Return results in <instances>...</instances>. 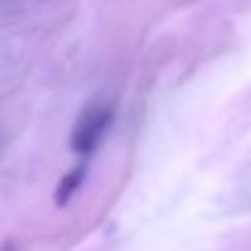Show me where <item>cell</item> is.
Here are the masks:
<instances>
[{"label": "cell", "mask_w": 251, "mask_h": 251, "mask_svg": "<svg viewBox=\"0 0 251 251\" xmlns=\"http://www.w3.org/2000/svg\"><path fill=\"white\" fill-rule=\"evenodd\" d=\"M112 107L110 105H102V102H93L90 107H85L81 120L76 122V129H74V137H71V147L78 151V154H93L98 149V144L105 139L110 125H112Z\"/></svg>", "instance_id": "6da1fadb"}, {"label": "cell", "mask_w": 251, "mask_h": 251, "mask_svg": "<svg viewBox=\"0 0 251 251\" xmlns=\"http://www.w3.org/2000/svg\"><path fill=\"white\" fill-rule=\"evenodd\" d=\"M83 176H85V164H78V166L71 168V171L61 178L59 190H56V202H59V205H66V202L71 200V195L78 190V185H81Z\"/></svg>", "instance_id": "7a4b0ae2"}]
</instances>
